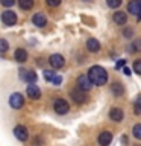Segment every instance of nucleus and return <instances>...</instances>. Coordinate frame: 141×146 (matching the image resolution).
I'll use <instances>...</instances> for the list:
<instances>
[{"mask_svg":"<svg viewBox=\"0 0 141 146\" xmlns=\"http://www.w3.org/2000/svg\"><path fill=\"white\" fill-rule=\"evenodd\" d=\"M88 78L91 79V82H93L94 85L102 87V85L106 84V81H108V73H106V70H105L103 67L93 66L88 70Z\"/></svg>","mask_w":141,"mask_h":146,"instance_id":"nucleus-1","label":"nucleus"},{"mask_svg":"<svg viewBox=\"0 0 141 146\" xmlns=\"http://www.w3.org/2000/svg\"><path fill=\"white\" fill-rule=\"evenodd\" d=\"M9 105L14 110H20L23 105H24V98H23L21 93H12L11 98H9Z\"/></svg>","mask_w":141,"mask_h":146,"instance_id":"nucleus-2","label":"nucleus"},{"mask_svg":"<svg viewBox=\"0 0 141 146\" xmlns=\"http://www.w3.org/2000/svg\"><path fill=\"white\" fill-rule=\"evenodd\" d=\"M93 85L94 84L91 82L88 75H80L79 78H77V88H80V90H84V91H90Z\"/></svg>","mask_w":141,"mask_h":146,"instance_id":"nucleus-3","label":"nucleus"},{"mask_svg":"<svg viewBox=\"0 0 141 146\" xmlns=\"http://www.w3.org/2000/svg\"><path fill=\"white\" fill-rule=\"evenodd\" d=\"M53 108L58 114H67L68 110H70V105H68V102L64 99H56L53 104Z\"/></svg>","mask_w":141,"mask_h":146,"instance_id":"nucleus-4","label":"nucleus"},{"mask_svg":"<svg viewBox=\"0 0 141 146\" xmlns=\"http://www.w3.org/2000/svg\"><path fill=\"white\" fill-rule=\"evenodd\" d=\"M49 64L53 68H61V67H64V64H65V59H64L62 55L53 53V55H50V58H49Z\"/></svg>","mask_w":141,"mask_h":146,"instance_id":"nucleus-5","label":"nucleus"},{"mask_svg":"<svg viewBox=\"0 0 141 146\" xmlns=\"http://www.w3.org/2000/svg\"><path fill=\"white\" fill-rule=\"evenodd\" d=\"M70 96H71V99L74 100L76 104H84L85 100H86V94H85V91L84 90H80V88H76L74 90H71L70 91Z\"/></svg>","mask_w":141,"mask_h":146,"instance_id":"nucleus-6","label":"nucleus"},{"mask_svg":"<svg viewBox=\"0 0 141 146\" xmlns=\"http://www.w3.org/2000/svg\"><path fill=\"white\" fill-rule=\"evenodd\" d=\"M2 21L8 26H14L17 23V15L14 11H5L2 14Z\"/></svg>","mask_w":141,"mask_h":146,"instance_id":"nucleus-7","label":"nucleus"},{"mask_svg":"<svg viewBox=\"0 0 141 146\" xmlns=\"http://www.w3.org/2000/svg\"><path fill=\"white\" fill-rule=\"evenodd\" d=\"M14 134H15V137L20 141H26L27 137H29V132H27V128L23 126V125H18L14 128Z\"/></svg>","mask_w":141,"mask_h":146,"instance_id":"nucleus-8","label":"nucleus"},{"mask_svg":"<svg viewBox=\"0 0 141 146\" xmlns=\"http://www.w3.org/2000/svg\"><path fill=\"white\" fill-rule=\"evenodd\" d=\"M26 93H27V96H29L32 100H36V99L41 98V90H40L35 84H29V85H27Z\"/></svg>","mask_w":141,"mask_h":146,"instance_id":"nucleus-9","label":"nucleus"},{"mask_svg":"<svg viewBox=\"0 0 141 146\" xmlns=\"http://www.w3.org/2000/svg\"><path fill=\"white\" fill-rule=\"evenodd\" d=\"M112 132H109V131H103V132H100L99 134V139H97V141H99V145L100 146H108L109 143L112 141Z\"/></svg>","mask_w":141,"mask_h":146,"instance_id":"nucleus-10","label":"nucleus"},{"mask_svg":"<svg viewBox=\"0 0 141 146\" xmlns=\"http://www.w3.org/2000/svg\"><path fill=\"white\" fill-rule=\"evenodd\" d=\"M20 78L23 81H26L27 84H34V82L36 81V73L34 70H21Z\"/></svg>","mask_w":141,"mask_h":146,"instance_id":"nucleus-11","label":"nucleus"},{"mask_svg":"<svg viewBox=\"0 0 141 146\" xmlns=\"http://www.w3.org/2000/svg\"><path fill=\"white\" fill-rule=\"evenodd\" d=\"M127 11H129L132 15H138L141 12V3L138 0H130L129 5H127Z\"/></svg>","mask_w":141,"mask_h":146,"instance_id":"nucleus-12","label":"nucleus"},{"mask_svg":"<svg viewBox=\"0 0 141 146\" xmlns=\"http://www.w3.org/2000/svg\"><path fill=\"white\" fill-rule=\"evenodd\" d=\"M109 117L112 119V122H121L123 117H125V113H123V110H120V108H111Z\"/></svg>","mask_w":141,"mask_h":146,"instance_id":"nucleus-13","label":"nucleus"},{"mask_svg":"<svg viewBox=\"0 0 141 146\" xmlns=\"http://www.w3.org/2000/svg\"><path fill=\"white\" fill-rule=\"evenodd\" d=\"M86 49H88L91 53L99 52V50H100V43H99V40H96V38H88V40H86Z\"/></svg>","mask_w":141,"mask_h":146,"instance_id":"nucleus-14","label":"nucleus"},{"mask_svg":"<svg viewBox=\"0 0 141 146\" xmlns=\"http://www.w3.org/2000/svg\"><path fill=\"white\" fill-rule=\"evenodd\" d=\"M32 21H34V25L38 26V27H44L45 25H47V18H45V15H44V14H41V12L35 14L34 18H32Z\"/></svg>","mask_w":141,"mask_h":146,"instance_id":"nucleus-15","label":"nucleus"},{"mask_svg":"<svg viewBox=\"0 0 141 146\" xmlns=\"http://www.w3.org/2000/svg\"><path fill=\"white\" fill-rule=\"evenodd\" d=\"M112 18H114V23H115V25H120V26H125L126 21H127V15L123 11H117L114 14Z\"/></svg>","mask_w":141,"mask_h":146,"instance_id":"nucleus-16","label":"nucleus"},{"mask_svg":"<svg viewBox=\"0 0 141 146\" xmlns=\"http://www.w3.org/2000/svg\"><path fill=\"white\" fill-rule=\"evenodd\" d=\"M111 91H112V94L115 96V98H121V96L125 94V87H123L120 82H115V84H112Z\"/></svg>","mask_w":141,"mask_h":146,"instance_id":"nucleus-17","label":"nucleus"},{"mask_svg":"<svg viewBox=\"0 0 141 146\" xmlns=\"http://www.w3.org/2000/svg\"><path fill=\"white\" fill-rule=\"evenodd\" d=\"M14 58H15L17 62H24L27 59V52L26 49H17L15 53H14Z\"/></svg>","mask_w":141,"mask_h":146,"instance_id":"nucleus-18","label":"nucleus"},{"mask_svg":"<svg viewBox=\"0 0 141 146\" xmlns=\"http://www.w3.org/2000/svg\"><path fill=\"white\" fill-rule=\"evenodd\" d=\"M18 6H20L21 9H24V11L32 9V6H34V0H18Z\"/></svg>","mask_w":141,"mask_h":146,"instance_id":"nucleus-19","label":"nucleus"},{"mask_svg":"<svg viewBox=\"0 0 141 146\" xmlns=\"http://www.w3.org/2000/svg\"><path fill=\"white\" fill-rule=\"evenodd\" d=\"M132 134H134L135 139L141 140V123H136V125L132 128Z\"/></svg>","mask_w":141,"mask_h":146,"instance_id":"nucleus-20","label":"nucleus"},{"mask_svg":"<svg viewBox=\"0 0 141 146\" xmlns=\"http://www.w3.org/2000/svg\"><path fill=\"white\" fill-rule=\"evenodd\" d=\"M134 113H135V114H138V116L141 114V94L135 99V104H134Z\"/></svg>","mask_w":141,"mask_h":146,"instance_id":"nucleus-21","label":"nucleus"},{"mask_svg":"<svg viewBox=\"0 0 141 146\" xmlns=\"http://www.w3.org/2000/svg\"><path fill=\"white\" fill-rule=\"evenodd\" d=\"M130 50H136V52H141V38H136L134 43H132V46H130Z\"/></svg>","mask_w":141,"mask_h":146,"instance_id":"nucleus-22","label":"nucleus"},{"mask_svg":"<svg viewBox=\"0 0 141 146\" xmlns=\"http://www.w3.org/2000/svg\"><path fill=\"white\" fill-rule=\"evenodd\" d=\"M9 49V44L5 38H0V53H5Z\"/></svg>","mask_w":141,"mask_h":146,"instance_id":"nucleus-23","label":"nucleus"},{"mask_svg":"<svg viewBox=\"0 0 141 146\" xmlns=\"http://www.w3.org/2000/svg\"><path fill=\"white\" fill-rule=\"evenodd\" d=\"M55 76H56V73L52 72V70H45V72H44V79H45V81H53Z\"/></svg>","mask_w":141,"mask_h":146,"instance_id":"nucleus-24","label":"nucleus"},{"mask_svg":"<svg viewBox=\"0 0 141 146\" xmlns=\"http://www.w3.org/2000/svg\"><path fill=\"white\" fill-rule=\"evenodd\" d=\"M106 3H108L109 8L115 9V8H118V6L121 5V0H106Z\"/></svg>","mask_w":141,"mask_h":146,"instance_id":"nucleus-25","label":"nucleus"},{"mask_svg":"<svg viewBox=\"0 0 141 146\" xmlns=\"http://www.w3.org/2000/svg\"><path fill=\"white\" fill-rule=\"evenodd\" d=\"M134 70H135V73L141 75V59H136V61H134Z\"/></svg>","mask_w":141,"mask_h":146,"instance_id":"nucleus-26","label":"nucleus"},{"mask_svg":"<svg viewBox=\"0 0 141 146\" xmlns=\"http://www.w3.org/2000/svg\"><path fill=\"white\" fill-rule=\"evenodd\" d=\"M45 3H47L50 8H56L61 5V0H45Z\"/></svg>","mask_w":141,"mask_h":146,"instance_id":"nucleus-27","label":"nucleus"},{"mask_svg":"<svg viewBox=\"0 0 141 146\" xmlns=\"http://www.w3.org/2000/svg\"><path fill=\"white\" fill-rule=\"evenodd\" d=\"M0 3H2L3 6H6V8H9V6H12V5L15 3V0H0Z\"/></svg>","mask_w":141,"mask_h":146,"instance_id":"nucleus-28","label":"nucleus"},{"mask_svg":"<svg viewBox=\"0 0 141 146\" xmlns=\"http://www.w3.org/2000/svg\"><path fill=\"white\" fill-rule=\"evenodd\" d=\"M123 35H125V38H130V36L134 35V31H132V29H125Z\"/></svg>","mask_w":141,"mask_h":146,"instance_id":"nucleus-29","label":"nucleus"},{"mask_svg":"<svg viewBox=\"0 0 141 146\" xmlns=\"http://www.w3.org/2000/svg\"><path fill=\"white\" fill-rule=\"evenodd\" d=\"M52 82H53V84H56V85H59V84L62 82V78L59 76V75H56V76H55V79H53Z\"/></svg>","mask_w":141,"mask_h":146,"instance_id":"nucleus-30","label":"nucleus"},{"mask_svg":"<svg viewBox=\"0 0 141 146\" xmlns=\"http://www.w3.org/2000/svg\"><path fill=\"white\" fill-rule=\"evenodd\" d=\"M126 66V61L125 59H118V62H117V68H121V67H125Z\"/></svg>","mask_w":141,"mask_h":146,"instance_id":"nucleus-31","label":"nucleus"},{"mask_svg":"<svg viewBox=\"0 0 141 146\" xmlns=\"http://www.w3.org/2000/svg\"><path fill=\"white\" fill-rule=\"evenodd\" d=\"M123 73H125L126 76H130V68L125 66V67H123Z\"/></svg>","mask_w":141,"mask_h":146,"instance_id":"nucleus-32","label":"nucleus"},{"mask_svg":"<svg viewBox=\"0 0 141 146\" xmlns=\"http://www.w3.org/2000/svg\"><path fill=\"white\" fill-rule=\"evenodd\" d=\"M138 18H140V20H141V12H140V14H138Z\"/></svg>","mask_w":141,"mask_h":146,"instance_id":"nucleus-33","label":"nucleus"},{"mask_svg":"<svg viewBox=\"0 0 141 146\" xmlns=\"http://www.w3.org/2000/svg\"><path fill=\"white\" fill-rule=\"evenodd\" d=\"M138 2H140V3H141V0H138Z\"/></svg>","mask_w":141,"mask_h":146,"instance_id":"nucleus-34","label":"nucleus"}]
</instances>
